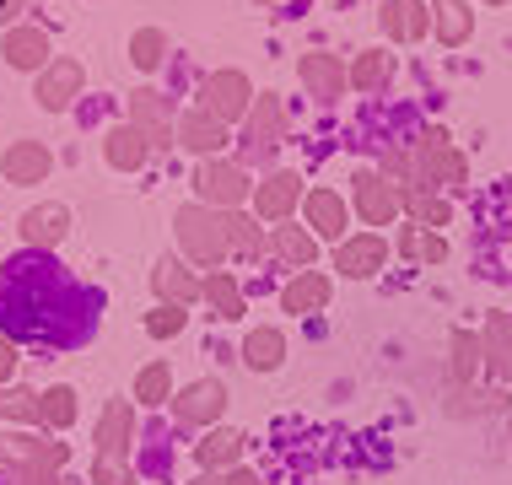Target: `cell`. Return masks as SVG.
Wrapping results in <instances>:
<instances>
[{
	"instance_id": "cell-40",
	"label": "cell",
	"mask_w": 512,
	"mask_h": 485,
	"mask_svg": "<svg viewBox=\"0 0 512 485\" xmlns=\"http://www.w3.org/2000/svg\"><path fill=\"white\" fill-rule=\"evenodd\" d=\"M92 475H98V485H135L130 469H119L114 459H98V469H92Z\"/></svg>"
},
{
	"instance_id": "cell-17",
	"label": "cell",
	"mask_w": 512,
	"mask_h": 485,
	"mask_svg": "<svg viewBox=\"0 0 512 485\" xmlns=\"http://www.w3.org/2000/svg\"><path fill=\"white\" fill-rule=\"evenodd\" d=\"M329 302V275H318V270H302L292 286L281 291V308L286 313H318Z\"/></svg>"
},
{
	"instance_id": "cell-8",
	"label": "cell",
	"mask_w": 512,
	"mask_h": 485,
	"mask_svg": "<svg viewBox=\"0 0 512 485\" xmlns=\"http://www.w3.org/2000/svg\"><path fill=\"white\" fill-rule=\"evenodd\" d=\"M81 65L76 60H49V71L38 76V87H33V97H38V108H49V114H60L65 103L81 92Z\"/></svg>"
},
{
	"instance_id": "cell-1",
	"label": "cell",
	"mask_w": 512,
	"mask_h": 485,
	"mask_svg": "<svg viewBox=\"0 0 512 485\" xmlns=\"http://www.w3.org/2000/svg\"><path fill=\"white\" fill-rule=\"evenodd\" d=\"M92 308L98 297L81 291L54 259H44V248L17 254L0 270V329L11 340L76 345L92 335Z\"/></svg>"
},
{
	"instance_id": "cell-20",
	"label": "cell",
	"mask_w": 512,
	"mask_h": 485,
	"mask_svg": "<svg viewBox=\"0 0 512 485\" xmlns=\"http://www.w3.org/2000/svg\"><path fill=\"white\" fill-rule=\"evenodd\" d=\"M297 194H302V178H297V173H275L270 184H259V216H265V221H281V216L297 205Z\"/></svg>"
},
{
	"instance_id": "cell-10",
	"label": "cell",
	"mask_w": 512,
	"mask_h": 485,
	"mask_svg": "<svg viewBox=\"0 0 512 485\" xmlns=\"http://www.w3.org/2000/svg\"><path fill=\"white\" fill-rule=\"evenodd\" d=\"M351 184H356V211H362L372 227H389V221L399 216V194L383 184L378 173H356Z\"/></svg>"
},
{
	"instance_id": "cell-12",
	"label": "cell",
	"mask_w": 512,
	"mask_h": 485,
	"mask_svg": "<svg viewBox=\"0 0 512 485\" xmlns=\"http://www.w3.org/2000/svg\"><path fill=\"white\" fill-rule=\"evenodd\" d=\"M302 87H308L313 97H324V103H335V97L345 92V65L335 60V54H302Z\"/></svg>"
},
{
	"instance_id": "cell-28",
	"label": "cell",
	"mask_w": 512,
	"mask_h": 485,
	"mask_svg": "<svg viewBox=\"0 0 512 485\" xmlns=\"http://www.w3.org/2000/svg\"><path fill=\"white\" fill-rule=\"evenodd\" d=\"M389 71H394V60H389L383 49H362V54H356V65H351V87H356V92H372Z\"/></svg>"
},
{
	"instance_id": "cell-7",
	"label": "cell",
	"mask_w": 512,
	"mask_h": 485,
	"mask_svg": "<svg viewBox=\"0 0 512 485\" xmlns=\"http://www.w3.org/2000/svg\"><path fill=\"white\" fill-rule=\"evenodd\" d=\"M195 184H200V194L216 205V211H232V205L248 200V178H243V168H232V162H205Z\"/></svg>"
},
{
	"instance_id": "cell-18",
	"label": "cell",
	"mask_w": 512,
	"mask_h": 485,
	"mask_svg": "<svg viewBox=\"0 0 512 485\" xmlns=\"http://www.w3.org/2000/svg\"><path fill=\"white\" fill-rule=\"evenodd\" d=\"M103 151H108V162H114L119 173H135V168L146 162L151 141L135 130V124H119V130H108V146H103Z\"/></svg>"
},
{
	"instance_id": "cell-5",
	"label": "cell",
	"mask_w": 512,
	"mask_h": 485,
	"mask_svg": "<svg viewBox=\"0 0 512 485\" xmlns=\"http://www.w3.org/2000/svg\"><path fill=\"white\" fill-rule=\"evenodd\" d=\"M130 124L146 135L151 146H173V108H168L162 92H151V87L130 92Z\"/></svg>"
},
{
	"instance_id": "cell-11",
	"label": "cell",
	"mask_w": 512,
	"mask_h": 485,
	"mask_svg": "<svg viewBox=\"0 0 512 485\" xmlns=\"http://www.w3.org/2000/svg\"><path fill=\"white\" fill-rule=\"evenodd\" d=\"M383 259H389V243H383L378 232H367V238H345V243H340V259H335V265H340L345 275H356V281H367V275L383 270Z\"/></svg>"
},
{
	"instance_id": "cell-32",
	"label": "cell",
	"mask_w": 512,
	"mask_h": 485,
	"mask_svg": "<svg viewBox=\"0 0 512 485\" xmlns=\"http://www.w3.org/2000/svg\"><path fill=\"white\" fill-rule=\"evenodd\" d=\"M221 227H227V248H238V254H259V227L238 211H221Z\"/></svg>"
},
{
	"instance_id": "cell-34",
	"label": "cell",
	"mask_w": 512,
	"mask_h": 485,
	"mask_svg": "<svg viewBox=\"0 0 512 485\" xmlns=\"http://www.w3.org/2000/svg\"><path fill=\"white\" fill-rule=\"evenodd\" d=\"M205 297L216 302L221 318H243V297H238V286H232V275H211V281H205Z\"/></svg>"
},
{
	"instance_id": "cell-14",
	"label": "cell",
	"mask_w": 512,
	"mask_h": 485,
	"mask_svg": "<svg viewBox=\"0 0 512 485\" xmlns=\"http://www.w3.org/2000/svg\"><path fill=\"white\" fill-rule=\"evenodd\" d=\"M281 130H286V119H281V103H275V92H259V103H248V146H275L281 141Z\"/></svg>"
},
{
	"instance_id": "cell-24",
	"label": "cell",
	"mask_w": 512,
	"mask_h": 485,
	"mask_svg": "<svg viewBox=\"0 0 512 485\" xmlns=\"http://www.w3.org/2000/svg\"><path fill=\"white\" fill-rule=\"evenodd\" d=\"M130 432H135V421H130V405H108V415H103V426H98V442H103V459H119V453L130 448Z\"/></svg>"
},
{
	"instance_id": "cell-22",
	"label": "cell",
	"mask_w": 512,
	"mask_h": 485,
	"mask_svg": "<svg viewBox=\"0 0 512 485\" xmlns=\"http://www.w3.org/2000/svg\"><path fill=\"white\" fill-rule=\"evenodd\" d=\"M281 356H286V335H281V329H254V335L243 340V362L254 372H275V367H281Z\"/></svg>"
},
{
	"instance_id": "cell-43",
	"label": "cell",
	"mask_w": 512,
	"mask_h": 485,
	"mask_svg": "<svg viewBox=\"0 0 512 485\" xmlns=\"http://www.w3.org/2000/svg\"><path fill=\"white\" fill-rule=\"evenodd\" d=\"M27 485H60L54 475H44V469H33V475H27Z\"/></svg>"
},
{
	"instance_id": "cell-42",
	"label": "cell",
	"mask_w": 512,
	"mask_h": 485,
	"mask_svg": "<svg viewBox=\"0 0 512 485\" xmlns=\"http://www.w3.org/2000/svg\"><path fill=\"white\" fill-rule=\"evenodd\" d=\"M17 6H22V0H0V22H11V17H17Z\"/></svg>"
},
{
	"instance_id": "cell-21",
	"label": "cell",
	"mask_w": 512,
	"mask_h": 485,
	"mask_svg": "<svg viewBox=\"0 0 512 485\" xmlns=\"http://www.w3.org/2000/svg\"><path fill=\"white\" fill-rule=\"evenodd\" d=\"M178 141L189 151H200V157H211V151L227 146V130H221L211 114H189V119H178Z\"/></svg>"
},
{
	"instance_id": "cell-13",
	"label": "cell",
	"mask_w": 512,
	"mask_h": 485,
	"mask_svg": "<svg viewBox=\"0 0 512 485\" xmlns=\"http://www.w3.org/2000/svg\"><path fill=\"white\" fill-rule=\"evenodd\" d=\"M6 60L17 71H49V38L38 27H11L6 33Z\"/></svg>"
},
{
	"instance_id": "cell-44",
	"label": "cell",
	"mask_w": 512,
	"mask_h": 485,
	"mask_svg": "<svg viewBox=\"0 0 512 485\" xmlns=\"http://www.w3.org/2000/svg\"><path fill=\"white\" fill-rule=\"evenodd\" d=\"M227 485H259V480H254V475H248V469H238V475H232Z\"/></svg>"
},
{
	"instance_id": "cell-29",
	"label": "cell",
	"mask_w": 512,
	"mask_h": 485,
	"mask_svg": "<svg viewBox=\"0 0 512 485\" xmlns=\"http://www.w3.org/2000/svg\"><path fill=\"white\" fill-rule=\"evenodd\" d=\"M399 205H405V211L421 221V227H448V205L432 200L426 189H405V194H399Z\"/></svg>"
},
{
	"instance_id": "cell-27",
	"label": "cell",
	"mask_w": 512,
	"mask_h": 485,
	"mask_svg": "<svg viewBox=\"0 0 512 485\" xmlns=\"http://www.w3.org/2000/svg\"><path fill=\"white\" fill-rule=\"evenodd\" d=\"M157 291H162V297L173 302V308H184V302H195V297H200L195 275H189L184 265H173V259H168V265L157 270Z\"/></svg>"
},
{
	"instance_id": "cell-35",
	"label": "cell",
	"mask_w": 512,
	"mask_h": 485,
	"mask_svg": "<svg viewBox=\"0 0 512 485\" xmlns=\"http://www.w3.org/2000/svg\"><path fill=\"white\" fill-rule=\"evenodd\" d=\"M238 448H243V437L238 432H211V437H205L200 442V464H232V459H238Z\"/></svg>"
},
{
	"instance_id": "cell-6",
	"label": "cell",
	"mask_w": 512,
	"mask_h": 485,
	"mask_svg": "<svg viewBox=\"0 0 512 485\" xmlns=\"http://www.w3.org/2000/svg\"><path fill=\"white\" fill-rule=\"evenodd\" d=\"M383 33L399 38V44H421L426 33H432V6L426 0H389V6L378 11Z\"/></svg>"
},
{
	"instance_id": "cell-15",
	"label": "cell",
	"mask_w": 512,
	"mask_h": 485,
	"mask_svg": "<svg viewBox=\"0 0 512 485\" xmlns=\"http://www.w3.org/2000/svg\"><path fill=\"white\" fill-rule=\"evenodd\" d=\"M221 405H227V388L205 378V383H195V388H184L173 410H178V421H216Z\"/></svg>"
},
{
	"instance_id": "cell-23",
	"label": "cell",
	"mask_w": 512,
	"mask_h": 485,
	"mask_svg": "<svg viewBox=\"0 0 512 485\" xmlns=\"http://www.w3.org/2000/svg\"><path fill=\"white\" fill-rule=\"evenodd\" d=\"M480 362H486L491 372H512V318L507 313H496L491 324H486V345H480Z\"/></svg>"
},
{
	"instance_id": "cell-31",
	"label": "cell",
	"mask_w": 512,
	"mask_h": 485,
	"mask_svg": "<svg viewBox=\"0 0 512 485\" xmlns=\"http://www.w3.org/2000/svg\"><path fill=\"white\" fill-rule=\"evenodd\" d=\"M0 415H11V421H44V399L22 394V388H0Z\"/></svg>"
},
{
	"instance_id": "cell-46",
	"label": "cell",
	"mask_w": 512,
	"mask_h": 485,
	"mask_svg": "<svg viewBox=\"0 0 512 485\" xmlns=\"http://www.w3.org/2000/svg\"><path fill=\"white\" fill-rule=\"evenodd\" d=\"M507 442H512V426H507Z\"/></svg>"
},
{
	"instance_id": "cell-16",
	"label": "cell",
	"mask_w": 512,
	"mask_h": 485,
	"mask_svg": "<svg viewBox=\"0 0 512 485\" xmlns=\"http://www.w3.org/2000/svg\"><path fill=\"white\" fill-rule=\"evenodd\" d=\"M65 227H71V211H65V205H38V211L22 216V232L33 248H54L65 238Z\"/></svg>"
},
{
	"instance_id": "cell-38",
	"label": "cell",
	"mask_w": 512,
	"mask_h": 485,
	"mask_svg": "<svg viewBox=\"0 0 512 485\" xmlns=\"http://www.w3.org/2000/svg\"><path fill=\"white\" fill-rule=\"evenodd\" d=\"M135 399H146V405L168 399V367H146L141 378H135Z\"/></svg>"
},
{
	"instance_id": "cell-3",
	"label": "cell",
	"mask_w": 512,
	"mask_h": 485,
	"mask_svg": "<svg viewBox=\"0 0 512 485\" xmlns=\"http://www.w3.org/2000/svg\"><path fill=\"white\" fill-rule=\"evenodd\" d=\"M178 243H184L189 259H200V265H221V259H227V227H221V216L205 211V205H184V211H178Z\"/></svg>"
},
{
	"instance_id": "cell-37",
	"label": "cell",
	"mask_w": 512,
	"mask_h": 485,
	"mask_svg": "<svg viewBox=\"0 0 512 485\" xmlns=\"http://www.w3.org/2000/svg\"><path fill=\"white\" fill-rule=\"evenodd\" d=\"M475 367H480V345L469 329H459V335H453V372H459V378H475Z\"/></svg>"
},
{
	"instance_id": "cell-9",
	"label": "cell",
	"mask_w": 512,
	"mask_h": 485,
	"mask_svg": "<svg viewBox=\"0 0 512 485\" xmlns=\"http://www.w3.org/2000/svg\"><path fill=\"white\" fill-rule=\"evenodd\" d=\"M49 168H54V157H49L44 141H17L6 157H0V173H6L11 184H44Z\"/></svg>"
},
{
	"instance_id": "cell-45",
	"label": "cell",
	"mask_w": 512,
	"mask_h": 485,
	"mask_svg": "<svg viewBox=\"0 0 512 485\" xmlns=\"http://www.w3.org/2000/svg\"><path fill=\"white\" fill-rule=\"evenodd\" d=\"M486 6H507V0H486Z\"/></svg>"
},
{
	"instance_id": "cell-4",
	"label": "cell",
	"mask_w": 512,
	"mask_h": 485,
	"mask_svg": "<svg viewBox=\"0 0 512 485\" xmlns=\"http://www.w3.org/2000/svg\"><path fill=\"white\" fill-rule=\"evenodd\" d=\"M248 97H254V87H248L243 71H216L211 81H205V114H211L216 124L243 119L248 114Z\"/></svg>"
},
{
	"instance_id": "cell-30",
	"label": "cell",
	"mask_w": 512,
	"mask_h": 485,
	"mask_svg": "<svg viewBox=\"0 0 512 485\" xmlns=\"http://www.w3.org/2000/svg\"><path fill=\"white\" fill-rule=\"evenodd\" d=\"M162 49H168V38H162L157 27H141V33L130 38V60L141 65V71H157V65H162Z\"/></svg>"
},
{
	"instance_id": "cell-39",
	"label": "cell",
	"mask_w": 512,
	"mask_h": 485,
	"mask_svg": "<svg viewBox=\"0 0 512 485\" xmlns=\"http://www.w3.org/2000/svg\"><path fill=\"white\" fill-rule=\"evenodd\" d=\"M178 329H184V308H157L146 318V335L151 340H168V335H178Z\"/></svg>"
},
{
	"instance_id": "cell-36",
	"label": "cell",
	"mask_w": 512,
	"mask_h": 485,
	"mask_svg": "<svg viewBox=\"0 0 512 485\" xmlns=\"http://www.w3.org/2000/svg\"><path fill=\"white\" fill-rule=\"evenodd\" d=\"M44 421L49 426H71L76 421V394L71 388H49L44 394Z\"/></svg>"
},
{
	"instance_id": "cell-19",
	"label": "cell",
	"mask_w": 512,
	"mask_h": 485,
	"mask_svg": "<svg viewBox=\"0 0 512 485\" xmlns=\"http://www.w3.org/2000/svg\"><path fill=\"white\" fill-rule=\"evenodd\" d=\"M308 221L318 238H345V200L335 189H313L308 194Z\"/></svg>"
},
{
	"instance_id": "cell-33",
	"label": "cell",
	"mask_w": 512,
	"mask_h": 485,
	"mask_svg": "<svg viewBox=\"0 0 512 485\" xmlns=\"http://www.w3.org/2000/svg\"><path fill=\"white\" fill-rule=\"evenodd\" d=\"M399 248H405L410 259H426V265H442V259H448V243H442V238H426V232H415V227L399 232Z\"/></svg>"
},
{
	"instance_id": "cell-25",
	"label": "cell",
	"mask_w": 512,
	"mask_h": 485,
	"mask_svg": "<svg viewBox=\"0 0 512 485\" xmlns=\"http://www.w3.org/2000/svg\"><path fill=\"white\" fill-rule=\"evenodd\" d=\"M469 27H475V11L464 0H437V38L442 44H464Z\"/></svg>"
},
{
	"instance_id": "cell-2",
	"label": "cell",
	"mask_w": 512,
	"mask_h": 485,
	"mask_svg": "<svg viewBox=\"0 0 512 485\" xmlns=\"http://www.w3.org/2000/svg\"><path fill=\"white\" fill-rule=\"evenodd\" d=\"M469 178V162L464 151L448 146V130H432L410 157V184H464Z\"/></svg>"
},
{
	"instance_id": "cell-26",
	"label": "cell",
	"mask_w": 512,
	"mask_h": 485,
	"mask_svg": "<svg viewBox=\"0 0 512 485\" xmlns=\"http://www.w3.org/2000/svg\"><path fill=\"white\" fill-rule=\"evenodd\" d=\"M275 254H281L292 270H308L313 254H318V243H313L302 227H281V232H275Z\"/></svg>"
},
{
	"instance_id": "cell-41",
	"label": "cell",
	"mask_w": 512,
	"mask_h": 485,
	"mask_svg": "<svg viewBox=\"0 0 512 485\" xmlns=\"http://www.w3.org/2000/svg\"><path fill=\"white\" fill-rule=\"evenodd\" d=\"M11 367H17V351H11L6 340H0V378H11Z\"/></svg>"
}]
</instances>
